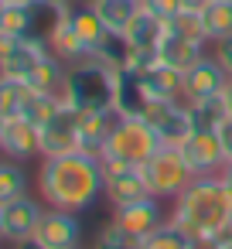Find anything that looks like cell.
<instances>
[{"label":"cell","mask_w":232,"mask_h":249,"mask_svg":"<svg viewBox=\"0 0 232 249\" xmlns=\"http://www.w3.org/2000/svg\"><path fill=\"white\" fill-rule=\"evenodd\" d=\"M140 171H143V181H147L150 195L161 198V201H174L195 181V174H191L181 147H167V143H161L154 150V157L140 164Z\"/></svg>","instance_id":"obj_5"},{"label":"cell","mask_w":232,"mask_h":249,"mask_svg":"<svg viewBox=\"0 0 232 249\" xmlns=\"http://www.w3.org/2000/svg\"><path fill=\"white\" fill-rule=\"evenodd\" d=\"M99 160H103V178H106L103 195H106V201L113 208L150 195V188L143 181V171L137 164H123V160H113V157H99Z\"/></svg>","instance_id":"obj_7"},{"label":"cell","mask_w":232,"mask_h":249,"mask_svg":"<svg viewBox=\"0 0 232 249\" xmlns=\"http://www.w3.org/2000/svg\"><path fill=\"white\" fill-rule=\"evenodd\" d=\"M229 4H232V0H229Z\"/></svg>","instance_id":"obj_41"},{"label":"cell","mask_w":232,"mask_h":249,"mask_svg":"<svg viewBox=\"0 0 232 249\" xmlns=\"http://www.w3.org/2000/svg\"><path fill=\"white\" fill-rule=\"evenodd\" d=\"M201 58H205V41H191V38L174 35V31L164 35V41H161V62L164 65H171L178 72H188Z\"/></svg>","instance_id":"obj_20"},{"label":"cell","mask_w":232,"mask_h":249,"mask_svg":"<svg viewBox=\"0 0 232 249\" xmlns=\"http://www.w3.org/2000/svg\"><path fill=\"white\" fill-rule=\"evenodd\" d=\"M31 89V86H28ZM62 106V96H55V92H28V99H24V109H21V116L28 120V123H35L38 130L55 116V109Z\"/></svg>","instance_id":"obj_24"},{"label":"cell","mask_w":232,"mask_h":249,"mask_svg":"<svg viewBox=\"0 0 232 249\" xmlns=\"http://www.w3.org/2000/svg\"><path fill=\"white\" fill-rule=\"evenodd\" d=\"M143 249H195V239H191L181 225H174V222L167 218L157 232H150V235L143 239Z\"/></svg>","instance_id":"obj_28"},{"label":"cell","mask_w":232,"mask_h":249,"mask_svg":"<svg viewBox=\"0 0 232 249\" xmlns=\"http://www.w3.org/2000/svg\"><path fill=\"white\" fill-rule=\"evenodd\" d=\"M215 58L222 62V69L232 75V35L229 38H222V41H215Z\"/></svg>","instance_id":"obj_33"},{"label":"cell","mask_w":232,"mask_h":249,"mask_svg":"<svg viewBox=\"0 0 232 249\" xmlns=\"http://www.w3.org/2000/svg\"><path fill=\"white\" fill-rule=\"evenodd\" d=\"M28 92H31L28 82H18V79L0 75V120H14V116H21Z\"/></svg>","instance_id":"obj_29"},{"label":"cell","mask_w":232,"mask_h":249,"mask_svg":"<svg viewBox=\"0 0 232 249\" xmlns=\"http://www.w3.org/2000/svg\"><path fill=\"white\" fill-rule=\"evenodd\" d=\"M45 55H52L48 41H41V38H14V45L7 48V55L0 58V75L28 82V75L41 65Z\"/></svg>","instance_id":"obj_14"},{"label":"cell","mask_w":232,"mask_h":249,"mask_svg":"<svg viewBox=\"0 0 232 249\" xmlns=\"http://www.w3.org/2000/svg\"><path fill=\"white\" fill-rule=\"evenodd\" d=\"M69 24H72V31L79 35V41L86 45V52H89L92 58H99L103 48H106V41L113 38V35L106 31V24L92 14L89 4H86V7H69Z\"/></svg>","instance_id":"obj_18"},{"label":"cell","mask_w":232,"mask_h":249,"mask_svg":"<svg viewBox=\"0 0 232 249\" xmlns=\"http://www.w3.org/2000/svg\"><path fill=\"white\" fill-rule=\"evenodd\" d=\"M218 133V143H222V154H225V164H232V116L215 130Z\"/></svg>","instance_id":"obj_32"},{"label":"cell","mask_w":232,"mask_h":249,"mask_svg":"<svg viewBox=\"0 0 232 249\" xmlns=\"http://www.w3.org/2000/svg\"><path fill=\"white\" fill-rule=\"evenodd\" d=\"M113 222H120L123 229H130L133 235L147 239L150 232H157L167 218H164V208H161V198L147 195V198H137L130 205H120L113 208Z\"/></svg>","instance_id":"obj_15"},{"label":"cell","mask_w":232,"mask_h":249,"mask_svg":"<svg viewBox=\"0 0 232 249\" xmlns=\"http://www.w3.org/2000/svg\"><path fill=\"white\" fill-rule=\"evenodd\" d=\"M181 154H184V160H188V167H191L195 178L222 174V167H225V154H222V143H218L215 130H195L181 143Z\"/></svg>","instance_id":"obj_10"},{"label":"cell","mask_w":232,"mask_h":249,"mask_svg":"<svg viewBox=\"0 0 232 249\" xmlns=\"http://www.w3.org/2000/svg\"><path fill=\"white\" fill-rule=\"evenodd\" d=\"M232 75L222 69V62L215 55H205L201 62H195L188 72H184V103H198V99H212V96H222L225 82Z\"/></svg>","instance_id":"obj_12"},{"label":"cell","mask_w":232,"mask_h":249,"mask_svg":"<svg viewBox=\"0 0 232 249\" xmlns=\"http://www.w3.org/2000/svg\"><path fill=\"white\" fill-rule=\"evenodd\" d=\"M164 35H167V21L157 18V14H150V11H140L130 21V28L123 31V41L130 48H161Z\"/></svg>","instance_id":"obj_21"},{"label":"cell","mask_w":232,"mask_h":249,"mask_svg":"<svg viewBox=\"0 0 232 249\" xmlns=\"http://www.w3.org/2000/svg\"><path fill=\"white\" fill-rule=\"evenodd\" d=\"M0 4H21V7H28V4H38V0H0Z\"/></svg>","instance_id":"obj_38"},{"label":"cell","mask_w":232,"mask_h":249,"mask_svg":"<svg viewBox=\"0 0 232 249\" xmlns=\"http://www.w3.org/2000/svg\"><path fill=\"white\" fill-rule=\"evenodd\" d=\"M222 181H225V188H229V195H232V164H225L222 167V174H218Z\"/></svg>","instance_id":"obj_37"},{"label":"cell","mask_w":232,"mask_h":249,"mask_svg":"<svg viewBox=\"0 0 232 249\" xmlns=\"http://www.w3.org/2000/svg\"><path fill=\"white\" fill-rule=\"evenodd\" d=\"M140 116L150 123V130L167 147H181L195 133V120H191V109L184 99H150Z\"/></svg>","instance_id":"obj_6"},{"label":"cell","mask_w":232,"mask_h":249,"mask_svg":"<svg viewBox=\"0 0 232 249\" xmlns=\"http://www.w3.org/2000/svg\"><path fill=\"white\" fill-rule=\"evenodd\" d=\"M0 154L28 164L31 157H41V130L35 123H28L24 116L4 120V137H0Z\"/></svg>","instance_id":"obj_13"},{"label":"cell","mask_w":232,"mask_h":249,"mask_svg":"<svg viewBox=\"0 0 232 249\" xmlns=\"http://www.w3.org/2000/svg\"><path fill=\"white\" fill-rule=\"evenodd\" d=\"M79 116H82V109H75L72 103L62 99L55 116L41 126V157H62V154L82 150L79 147Z\"/></svg>","instance_id":"obj_8"},{"label":"cell","mask_w":232,"mask_h":249,"mask_svg":"<svg viewBox=\"0 0 232 249\" xmlns=\"http://www.w3.org/2000/svg\"><path fill=\"white\" fill-rule=\"evenodd\" d=\"M116 109H86L82 116H79V147L86 150V154H103V147H106V137H109V130H113V123H116Z\"/></svg>","instance_id":"obj_17"},{"label":"cell","mask_w":232,"mask_h":249,"mask_svg":"<svg viewBox=\"0 0 232 249\" xmlns=\"http://www.w3.org/2000/svg\"><path fill=\"white\" fill-rule=\"evenodd\" d=\"M208 4H212V0H181V11H198L201 14Z\"/></svg>","instance_id":"obj_34"},{"label":"cell","mask_w":232,"mask_h":249,"mask_svg":"<svg viewBox=\"0 0 232 249\" xmlns=\"http://www.w3.org/2000/svg\"><path fill=\"white\" fill-rule=\"evenodd\" d=\"M188 109H191L195 130H218V126L229 120V109H225V99H222V96H212V99L188 103Z\"/></svg>","instance_id":"obj_25"},{"label":"cell","mask_w":232,"mask_h":249,"mask_svg":"<svg viewBox=\"0 0 232 249\" xmlns=\"http://www.w3.org/2000/svg\"><path fill=\"white\" fill-rule=\"evenodd\" d=\"M92 249H143V239H140V235H133L130 229H123L120 222H113V218H109V222L96 232Z\"/></svg>","instance_id":"obj_27"},{"label":"cell","mask_w":232,"mask_h":249,"mask_svg":"<svg viewBox=\"0 0 232 249\" xmlns=\"http://www.w3.org/2000/svg\"><path fill=\"white\" fill-rule=\"evenodd\" d=\"M65 75H69V65L62 58H55V55H45L41 65L28 75V86L35 92H55V96H62L65 92Z\"/></svg>","instance_id":"obj_22"},{"label":"cell","mask_w":232,"mask_h":249,"mask_svg":"<svg viewBox=\"0 0 232 249\" xmlns=\"http://www.w3.org/2000/svg\"><path fill=\"white\" fill-rule=\"evenodd\" d=\"M14 249H45V246H41V242L31 235V239H24V242H14Z\"/></svg>","instance_id":"obj_35"},{"label":"cell","mask_w":232,"mask_h":249,"mask_svg":"<svg viewBox=\"0 0 232 249\" xmlns=\"http://www.w3.org/2000/svg\"><path fill=\"white\" fill-rule=\"evenodd\" d=\"M0 137H4V120H0Z\"/></svg>","instance_id":"obj_40"},{"label":"cell","mask_w":232,"mask_h":249,"mask_svg":"<svg viewBox=\"0 0 232 249\" xmlns=\"http://www.w3.org/2000/svg\"><path fill=\"white\" fill-rule=\"evenodd\" d=\"M143 11H150V14L171 21V18L181 11V0H143Z\"/></svg>","instance_id":"obj_31"},{"label":"cell","mask_w":232,"mask_h":249,"mask_svg":"<svg viewBox=\"0 0 232 249\" xmlns=\"http://www.w3.org/2000/svg\"><path fill=\"white\" fill-rule=\"evenodd\" d=\"M48 4H69V0H48Z\"/></svg>","instance_id":"obj_39"},{"label":"cell","mask_w":232,"mask_h":249,"mask_svg":"<svg viewBox=\"0 0 232 249\" xmlns=\"http://www.w3.org/2000/svg\"><path fill=\"white\" fill-rule=\"evenodd\" d=\"M137 82H140L147 103L150 99H184V72H178V69H171L164 62L147 69V72H140Z\"/></svg>","instance_id":"obj_16"},{"label":"cell","mask_w":232,"mask_h":249,"mask_svg":"<svg viewBox=\"0 0 232 249\" xmlns=\"http://www.w3.org/2000/svg\"><path fill=\"white\" fill-rule=\"evenodd\" d=\"M106 188L103 160L96 154L75 150L62 157H41L38 164V195L52 208L65 212H86L99 201Z\"/></svg>","instance_id":"obj_1"},{"label":"cell","mask_w":232,"mask_h":249,"mask_svg":"<svg viewBox=\"0 0 232 249\" xmlns=\"http://www.w3.org/2000/svg\"><path fill=\"white\" fill-rule=\"evenodd\" d=\"M35 239L45 249H79L82 246V218H79V212L45 205V215H41V222L35 229Z\"/></svg>","instance_id":"obj_9"},{"label":"cell","mask_w":232,"mask_h":249,"mask_svg":"<svg viewBox=\"0 0 232 249\" xmlns=\"http://www.w3.org/2000/svg\"><path fill=\"white\" fill-rule=\"evenodd\" d=\"M161 147V137L150 130V123L143 116H116L109 137H106V147L99 157H113V160H123V164H143L154 157V150Z\"/></svg>","instance_id":"obj_4"},{"label":"cell","mask_w":232,"mask_h":249,"mask_svg":"<svg viewBox=\"0 0 232 249\" xmlns=\"http://www.w3.org/2000/svg\"><path fill=\"white\" fill-rule=\"evenodd\" d=\"M0 215H4V242H24L35 235L41 215H45V201L31 198V195H21L7 205H0Z\"/></svg>","instance_id":"obj_11"},{"label":"cell","mask_w":232,"mask_h":249,"mask_svg":"<svg viewBox=\"0 0 232 249\" xmlns=\"http://www.w3.org/2000/svg\"><path fill=\"white\" fill-rule=\"evenodd\" d=\"M222 99H225V109H229V116H232V79L225 82V89H222Z\"/></svg>","instance_id":"obj_36"},{"label":"cell","mask_w":232,"mask_h":249,"mask_svg":"<svg viewBox=\"0 0 232 249\" xmlns=\"http://www.w3.org/2000/svg\"><path fill=\"white\" fill-rule=\"evenodd\" d=\"M201 24H205L208 45L229 38L232 35V4H229V0H212V4L201 11Z\"/></svg>","instance_id":"obj_23"},{"label":"cell","mask_w":232,"mask_h":249,"mask_svg":"<svg viewBox=\"0 0 232 249\" xmlns=\"http://www.w3.org/2000/svg\"><path fill=\"white\" fill-rule=\"evenodd\" d=\"M21 195H28V171L11 157L0 160V205H7Z\"/></svg>","instance_id":"obj_26"},{"label":"cell","mask_w":232,"mask_h":249,"mask_svg":"<svg viewBox=\"0 0 232 249\" xmlns=\"http://www.w3.org/2000/svg\"><path fill=\"white\" fill-rule=\"evenodd\" d=\"M167 218L174 225H181L195 242L215 239L232 218V195H229V188H225V181L218 174L195 178L174 198V208H171Z\"/></svg>","instance_id":"obj_2"},{"label":"cell","mask_w":232,"mask_h":249,"mask_svg":"<svg viewBox=\"0 0 232 249\" xmlns=\"http://www.w3.org/2000/svg\"><path fill=\"white\" fill-rule=\"evenodd\" d=\"M167 31L181 35V38H191V41H205L208 45V35H205V24H201V14L198 11H178L171 21H167Z\"/></svg>","instance_id":"obj_30"},{"label":"cell","mask_w":232,"mask_h":249,"mask_svg":"<svg viewBox=\"0 0 232 249\" xmlns=\"http://www.w3.org/2000/svg\"><path fill=\"white\" fill-rule=\"evenodd\" d=\"M116 92H120V69L103 62V58H86L79 65H69L65 75V92L62 99L72 103L75 109H116Z\"/></svg>","instance_id":"obj_3"},{"label":"cell","mask_w":232,"mask_h":249,"mask_svg":"<svg viewBox=\"0 0 232 249\" xmlns=\"http://www.w3.org/2000/svg\"><path fill=\"white\" fill-rule=\"evenodd\" d=\"M92 14L106 24L109 35H123L130 21L143 11V0H89Z\"/></svg>","instance_id":"obj_19"}]
</instances>
